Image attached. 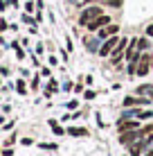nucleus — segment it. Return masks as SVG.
<instances>
[{
  "label": "nucleus",
  "instance_id": "nucleus-4",
  "mask_svg": "<svg viewBox=\"0 0 153 156\" xmlns=\"http://www.w3.org/2000/svg\"><path fill=\"white\" fill-rule=\"evenodd\" d=\"M108 23H110V18L101 14V16H97L95 20H90V23H88L86 27H88V30H99V27H104V25H108Z\"/></svg>",
  "mask_w": 153,
  "mask_h": 156
},
{
  "label": "nucleus",
  "instance_id": "nucleus-17",
  "mask_svg": "<svg viewBox=\"0 0 153 156\" xmlns=\"http://www.w3.org/2000/svg\"><path fill=\"white\" fill-rule=\"evenodd\" d=\"M14 50H16V55H18L20 59H23V50H20V48H18V45H16V43H14Z\"/></svg>",
  "mask_w": 153,
  "mask_h": 156
},
{
  "label": "nucleus",
  "instance_id": "nucleus-2",
  "mask_svg": "<svg viewBox=\"0 0 153 156\" xmlns=\"http://www.w3.org/2000/svg\"><path fill=\"white\" fill-rule=\"evenodd\" d=\"M117 43H119V39H117V36H108V39H106V43H104V45L99 48V55H101V57L113 55V50L117 48Z\"/></svg>",
  "mask_w": 153,
  "mask_h": 156
},
{
  "label": "nucleus",
  "instance_id": "nucleus-5",
  "mask_svg": "<svg viewBox=\"0 0 153 156\" xmlns=\"http://www.w3.org/2000/svg\"><path fill=\"white\" fill-rule=\"evenodd\" d=\"M140 136H144V131H124L122 133V145H131L133 140H138Z\"/></svg>",
  "mask_w": 153,
  "mask_h": 156
},
{
  "label": "nucleus",
  "instance_id": "nucleus-18",
  "mask_svg": "<svg viewBox=\"0 0 153 156\" xmlns=\"http://www.w3.org/2000/svg\"><path fill=\"white\" fill-rule=\"evenodd\" d=\"M146 34H149L151 39H153V25H149V27H146Z\"/></svg>",
  "mask_w": 153,
  "mask_h": 156
},
{
  "label": "nucleus",
  "instance_id": "nucleus-21",
  "mask_svg": "<svg viewBox=\"0 0 153 156\" xmlns=\"http://www.w3.org/2000/svg\"><path fill=\"white\" fill-rule=\"evenodd\" d=\"M88 2H95V0H88Z\"/></svg>",
  "mask_w": 153,
  "mask_h": 156
},
{
  "label": "nucleus",
  "instance_id": "nucleus-13",
  "mask_svg": "<svg viewBox=\"0 0 153 156\" xmlns=\"http://www.w3.org/2000/svg\"><path fill=\"white\" fill-rule=\"evenodd\" d=\"M138 48H140V50H146V48H149V41H146V39H140V41H138Z\"/></svg>",
  "mask_w": 153,
  "mask_h": 156
},
{
  "label": "nucleus",
  "instance_id": "nucleus-14",
  "mask_svg": "<svg viewBox=\"0 0 153 156\" xmlns=\"http://www.w3.org/2000/svg\"><path fill=\"white\" fill-rule=\"evenodd\" d=\"M16 88H18V93H25V84H23V82L16 84Z\"/></svg>",
  "mask_w": 153,
  "mask_h": 156
},
{
  "label": "nucleus",
  "instance_id": "nucleus-9",
  "mask_svg": "<svg viewBox=\"0 0 153 156\" xmlns=\"http://www.w3.org/2000/svg\"><path fill=\"white\" fill-rule=\"evenodd\" d=\"M138 93H140V95H146L149 100H153V86H149V84H142L140 88H138Z\"/></svg>",
  "mask_w": 153,
  "mask_h": 156
},
{
  "label": "nucleus",
  "instance_id": "nucleus-8",
  "mask_svg": "<svg viewBox=\"0 0 153 156\" xmlns=\"http://www.w3.org/2000/svg\"><path fill=\"white\" fill-rule=\"evenodd\" d=\"M149 143H151V136L146 138V140H142V143H138V145H133V147H131V156H140V154H142V149H144Z\"/></svg>",
  "mask_w": 153,
  "mask_h": 156
},
{
  "label": "nucleus",
  "instance_id": "nucleus-10",
  "mask_svg": "<svg viewBox=\"0 0 153 156\" xmlns=\"http://www.w3.org/2000/svg\"><path fill=\"white\" fill-rule=\"evenodd\" d=\"M138 127H140L138 122H124V120L119 122V131H122V133L124 131H133V129H138Z\"/></svg>",
  "mask_w": 153,
  "mask_h": 156
},
{
  "label": "nucleus",
  "instance_id": "nucleus-6",
  "mask_svg": "<svg viewBox=\"0 0 153 156\" xmlns=\"http://www.w3.org/2000/svg\"><path fill=\"white\" fill-rule=\"evenodd\" d=\"M124 48H126V39H122V41L117 43V48L113 50V59H110L113 63H119V59H122V52H124Z\"/></svg>",
  "mask_w": 153,
  "mask_h": 156
},
{
  "label": "nucleus",
  "instance_id": "nucleus-7",
  "mask_svg": "<svg viewBox=\"0 0 153 156\" xmlns=\"http://www.w3.org/2000/svg\"><path fill=\"white\" fill-rule=\"evenodd\" d=\"M117 34V25H104L101 30H99V39H108V36Z\"/></svg>",
  "mask_w": 153,
  "mask_h": 156
},
{
  "label": "nucleus",
  "instance_id": "nucleus-3",
  "mask_svg": "<svg viewBox=\"0 0 153 156\" xmlns=\"http://www.w3.org/2000/svg\"><path fill=\"white\" fill-rule=\"evenodd\" d=\"M149 63H151V57L149 55H142V59L138 61V70H135V75H140V77H142V75H146V73H149Z\"/></svg>",
  "mask_w": 153,
  "mask_h": 156
},
{
  "label": "nucleus",
  "instance_id": "nucleus-1",
  "mask_svg": "<svg viewBox=\"0 0 153 156\" xmlns=\"http://www.w3.org/2000/svg\"><path fill=\"white\" fill-rule=\"evenodd\" d=\"M97 16H101V9H99V7H88V9H83V12H81L79 23H81V25H88L90 20L97 18Z\"/></svg>",
  "mask_w": 153,
  "mask_h": 156
},
{
  "label": "nucleus",
  "instance_id": "nucleus-19",
  "mask_svg": "<svg viewBox=\"0 0 153 156\" xmlns=\"http://www.w3.org/2000/svg\"><path fill=\"white\" fill-rule=\"evenodd\" d=\"M146 156H153V149H151V152H149V154H146Z\"/></svg>",
  "mask_w": 153,
  "mask_h": 156
},
{
  "label": "nucleus",
  "instance_id": "nucleus-11",
  "mask_svg": "<svg viewBox=\"0 0 153 156\" xmlns=\"http://www.w3.org/2000/svg\"><path fill=\"white\" fill-rule=\"evenodd\" d=\"M144 98H126L124 100V106H133V104H144Z\"/></svg>",
  "mask_w": 153,
  "mask_h": 156
},
{
  "label": "nucleus",
  "instance_id": "nucleus-15",
  "mask_svg": "<svg viewBox=\"0 0 153 156\" xmlns=\"http://www.w3.org/2000/svg\"><path fill=\"white\" fill-rule=\"evenodd\" d=\"M41 147H43V149H56V145H50V143H43V145H41Z\"/></svg>",
  "mask_w": 153,
  "mask_h": 156
},
{
  "label": "nucleus",
  "instance_id": "nucleus-20",
  "mask_svg": "<svg viewBox=\"0 0 153 156\" xmlns=\"http://www.w3.org/2000/svg\"><path fill=\"white\" fill-rule=\"evenodd\" d=\"M70 2H79V0H70Z\"/></svg>",
  "mask_w": 153,
  "mask_h": 156
},
{
  "label": "nucleus",
  "instance_id": "nucleus-16",
  "mask_svg": "<svg viewBox=\"0 0 153 156\" xmlns=\"http://www.w3.org/2000/svg\"><path fill=\"white\" fill-rule=\"evenodd\" d=\"M108 5H110V7H119L122 2H119V0H108Z\"/></svg>",
  "mask_w": 153,
  "mask_h": 156
},
{
  "label": "nucleus",
  "instance_id": "nucleus-12",
  "mask_svg": "<svg viewBox=\"0 0 153 156\" xmlns=\"http://www.w3.org/2000/svg\"><path fill=\"white\" fill-rule=\"evenodd\" d=\"M68 131H70L72 136H86V133H88V129H81V127H70Z\"/></svg>",
  "mask_w": 153,
  "mask_h": 156
}]
</instances>
